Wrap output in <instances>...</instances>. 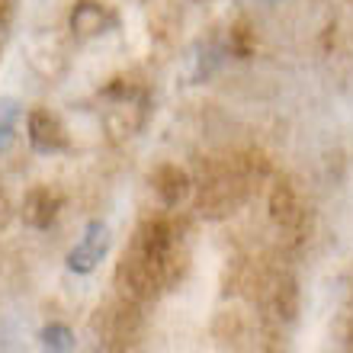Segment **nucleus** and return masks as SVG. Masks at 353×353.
Returning a JSON list of instances; mask_svg holds the SVG:
<instances>
[{
    "mask_svg": "<svg viewBox=\"0 0 353 353\" xmlns=\"http://www.w3.org/2000/svg\"><path fill=\"white\" fill-rule=\"evenodd\" d=\"M29 141H32V148L36 151L52 154V151H65L68 148V132H65V125L58 122L55 112L32 110L29 112Z\"/></svg>",
    "mask_w": 353,
    "mask_h": 353,
    "instance_id": "obj_1",
    "label": "nucleus"
},
{
    "mask_svg": "<svg viewBox=\"0 0 353 353\" xmlns=\"http://www.w3.org/2000/svg\"><path fill=\"white\" fill-rule=\"evenodd\" d=\"M58 209H61V196L48 186H36L29 190L26 199H23V219H26L32 228H48L55 222Z\"/></svg>",
    "mask_w": 353,
    "mask_h": 353,
    "instance_id": "obj_2",
    "label": "nucleus"
},
{
    "mask_svg": "<svg viewBox=\"0 0 353 353\" xmlns=\"http://www.w3.org/2000/svg\"><path fill=\"white\" fill-rule=\"evenodd\" d=\"M270 215L279 228H299L302 222V203H299V193L296 186L289 180H279L270 193Z\"/></svg>",
    "mask_w": 353,
    "mask_h": 353,
    "instance_id": "obj_3",
    "label": "nucleus"
},
{
    "mask_svg": "<svg viewBox=\"0 0 353 353\" xmlns=\"http://www.w3.org/2000/svg\"><path fill=\"white\" fill-rule=\"evenodd\" d=\"M151 183H154V193L161 196L164 205L183 203V196L190 193V174L183 168H176V164H161L151 176Z\"/></svg>",
    "mask_w": 353,
    "mask_h": 353,
    "instance_id": "obj_4",
    "label": "nucleus"
},
{
    "mask_svg": "<svg viewBox=\"0 0 353 353\" xmlns=\"http://www.w3.org/2000/svg\"><path fill=\"white\" fill-rule=\"evenodd\" d=\"M103 26H106V10H103V3H97V0H81V3H74V10H71V29H74L77 36H97V32H103Z\"/></svg>",
    "mask_w": 353,
    "mask_h": 353,
    "instance_id": "obj_5",
    "label": "nucleus"
},
{
    "mask_svg": "<svg viewBox=\"0 0 353 353\" xmlns=\"http://www.w3.org/2000/svg\"><path fill=\"white\" fill-rule=\"evenodd\" d=\"M276 312L286 321H292L296 318V312H299V286L292 283V279H283L276 286Z\"/></svg>",
    "mask_w": 353,
    "mask_h": 353,
    "instance_id": "obj_6",
    "label": "nucleus"
},
{
    "mask_svg": "<svg viewBox=\"0 0 353 353\" xmlns=\"http://www.w3.org/2000/svg\"><path fill=\"white\" fill-rule=\"evenodd\" d=\"M232 46H234V52H238V55L241 58H248L254 52V36L251 32H248V26H234V32H232Z\"/></svg>",
    "mask_w": 353,
    "mask_h": 353,
    "instance_id": "obj_7",
    "label": "nucleus"
},
{
    "mask_svg": "<svg viewBox=\"0 0 353 353\" xmlns=\"http://www.w3.org/2000/svg\"><path fill=\"white\" fill-rule=\"evenodd\" d=\"M10 19H13V0H0V29L10 26Z\"/></svg>",
    "mask_w": 353,
    "mask_h": 353,
    "instance_id": "obj_8",
    "label": "nucleus"
},
{
    "mask_svg": "<svg viewBox=\"0 0 353 353\" xmlns=\"http://www.w3.org/2000/svg\"><path fill=\"white\" fill-rule=\"evenodd\" d=\"M350 353H353V334H350Z\"/></svg>",
    "mask_w": 353,
    "mask_h": 353,
    "instance_id": "obj_9",
    "label": "nucleus"
}]
</instances>
